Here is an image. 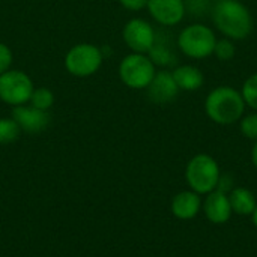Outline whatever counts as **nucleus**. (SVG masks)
<instances>
[{
    "label": "nucleus",
    "instance_id": "nucleus-23",
    "mask_svg": "<svg viewBox=\"0 0 257 257\" xmlns=\"http://www.w3.org/2000/svg\"><path fill=\"white\" fill-rule=\"evenodd\" d=\"M12 65V51L6 44L0 42V75L11 69Z\"/></svg>",
    "mask_w": 257,
    "mask_h": 257
},
{
    "label": "nucleus",
    "instance_id": "nucleus-22",
    "mask_svg": "<svg viewBox=\"0 0 257 257\" xmlns=\"http://www.w3.org/2000/svg\"><path fill=\"white\" fill-rule=\"evenodd\" d=\"M187 12H191L194 15H203L208 11V5L211 0H184Z\"/></svg>",
    "mask_w": 257,
    "mask_h": 257
},
{
    "label": "nucleus",
    "instance_id": "nucleus-20",
    "mask_svg": "<svg viewBox=\"0 0 257 257\" xmlns=\"http://www.w3.org/2000/svg\"><path fill=\"white\" fill-rule=\"evenodd\" d=\"M212 56H215L220 62H230L236 56L235 41H232L229 38H224V36L217 39Z\"/></svg>",
    "mask_w": 257,
    "mask_h": 257
},
{
    "label": "nucleus",
    "instance_id": "nucleus-16",
    "mask_svg": "<svg viewBox=\"0 0 257 257\" xmlns=\"http://www.w3.org/2000/svg\"><path fill=\"white\" fill-rule=\"evenodd\" d=\"M148 56L154 62L155 66H161V68L175 65V62L178 59L176 53L173 50V45L167 41V38L161 39L158 33H157V38H155V44L148 51Z\"/></svg>",
    "mask_w": 257,
    "mask_h": 257
},
{
    "label": "nucleus",
    "instance_id": "nucleus-5",
    "mask_svg": "<svg viewBox=\"0 0 257 257\" xmlns=\"http://www.w3.org/2000/svg\"><path fill=\"white\" fill-rule=\"evenodd\" d=\"M157 74V66L148 54L131 53L120 60L119 77L122 83L134 90L146 89Z\"/></svg>",
    "mask_w": 257,
    "mask_h": 257
},
{
    "label": "nucleus",
    "instance_id": "nucleus-18",
    "mask_svg": "<svg viewBox=\"0 0 257 257\" xmlns=\"http://www.w3.org/2000/svg\"><path fill=\"white\" fill-rule=\"evenodd\" d=\"M241 95H242V99L245 102V105L253 110L257 111V72L251 74L250 77L245 78V81L242 83V87H241Z\"/></svg>",
    "mask_w": 257,
    "mask_h": 257
},
{
    "label": "nucleus",
    "instance_id": "nucleus-10",
    "mask_svg": "<svg viewBox=\"0 0 257 257\" xmlns=\"http://www.w3.org/2000/svg\"><path fill=\"white\" fill-rule=\"evenodd\" d=\"M11 117L18 123L26 134H39L45 131L51 122V116L45 110L35 108L32 105H17L12 108Z\"/></svg>",
    "mask_w": 257,
    "mask_h": 257
},
{
    "label": "nucleus",
    "instance_id": "nucleus-6",
    "mask_svg": "<svg viewBox=\"0 0 257 257\" xmlns=\"http://www.w3.org/2000/svg\"><path fill=\"white\" fill-rule=\"evenodd\" d=\"M104 60L102 50L93 44H77L65 56V68L75 77L93 75Z\"/></svg>",
    "mask_w": 257,
    "mask_h": 257
},
{
    "label": "nucleus",
    "instance_id": "nucleus-9",
    "mask_svg": "<svg viewBox=\"0 0 257 257\" xmlns=\"http://www.w3.org/2000/svg\"><path fill=\"white\" fill-rule=\"evenodd\" d=\"M146 8L151 17L163 27H173L187 15L184 0H148Z\"/></svg>",
    "mask_w": 257,
    "mask_h": 257
},
{
    "label": "nucleus",
    "instance_id": "nucleus-2",
    "mask_svg": "<svg viewBox=\"0 0 257 257\" xmlns=\"http://www.w3.org/2000/svg\"><path fill=\"white\" fill-rule=\"evenodd\" d=\"M203 108L209 120L227 126L241 120L247 105L238 89L232 86H218L206 95Z\"/></svg>",
    "mask_w": 257,
    "mask_h": 257
},
{
    "label": "nucleus",
    "instance_id": "nucleus-7",
    "mask_svg": "<svg viewBox=\"0 0 257 257\" xmlns=\"http://www.w3.org/2000/svg\"><path fill=\"white\" fill-rule=\"evenodd\" d=\"M32 78L18 69H9L0 75V99L9 105H24L33 93Z\"/></svg>",
    "mask_w": 257,
    "mask_h": 257
},
{
    "label": "nucleus",
    "instance_id": "nucleus-14",
    "mask_svg": "<svg viewBox=\"0 0 257 257\" xmlns=\"http://www.w3.org/2000/svg\"><path fill=\"white\" fill-rule=\"evenodd\" d=\"M172 75L179 90L194 92L205 84V75L196 65H179L172 71Z\"/></svg>",
    "mask_w": 257,
    "mask_h": 257
},
{
    "label": "nucleus",
    "instance_id": "nucleus-15",
    "mask_svg": "<svg viewBox=\"0 0 257 257\" xmlns=\"http://www.w3.org/2000/svg\"><path fill=\"white\" fill-rule=\"evenodd\" d=\"M229 200L232 206V212L241 217H251L257 206L256 196L253 191L244 187H236L229 191Z\"/></svg>",
    "mask_w": 257,
    "mask_h": 257
},
{
    "label": "nucleus",
    "instance_id": "nucleus-13",
    "mask_svg": "<svg viewBox=\"0 0 257 257\" xmlns=\"http://www.w3.org/2000/svg\"><path fill=\"white\" fill-rule=\"evenodd\" d=\"M170 209H172V214L178 220H184V221L193 220L202 211V199H200V194L194 193L193 190L181 191V193H178L172 199Z\"/></svg>",
    "mask_w": 257,
    "mask_h": 257
},
{
    "label": "nucleus",
    "instance_id": "nucleus-25",
    "mask_svg": "<svg viewBox=\"0 0 257 257\" xmlns=\"http://www.w3.org/2000/svg\"><path fill=\"white\" fill-rule=\"evenodd\" d=\"M251 163L257 170V142H254L253 148H251Z\"/></svg>",
    "mask_w": 257,
    "mask_h": 257
},
{
    "label": "nucleus",
    "instance_id": "nucleus-17",
    "mask_svg": "<svg viewBox=\"0 0 257 257\" xmlns=\"http://www.w3.org/2000/svg\"><path fill=\"white\" fill-rule=\"evenodd\" d=\"M21 128L12 117L0 119V145H11L21 136Z\"/></svg>",
    "mask_w": 257,
    "mask_h": 257
},
{
    "label": "nucleus",
    "instance_id": "nucleus-3",
    "mask_svg": "<svg viewBox=\"0 0 257 257\" xmlns=\"http://www.w3.org/2000/svg\"><path fill=\"white\" fill-rule=\"evenodd\" d=\"M217 35L211 26L193 23L185 26L176 36L178 50L193 60H203L214 54Z\"/></svg>",
    "mask_w": 257,
    "mask_h": 257
},
{
    "label": "nucleus",
    "instance_id": "nucleus-12",
    "mask_svg": "<svg viewBox=\"0 0 257 257\" xmlns=\"http://www.w3.org/2000/svg\"><path fill=\"white\" fill-rule=\"evenodd\" d=\"M202 211L206 220L212 224H224L232 217V206L229 200V193L221 190H214L206 194L202 202Z\"/></svg>",
    "mask_w": 257,
    "mask_h": 257
},
{
    "label": "nucleus",
    "instance_id": "nucleus-19",
    "mask_svg": "<svg viewBox=\"0 0 257 257\" xmlns=\"http://www.w3.org/2000/svg\"><path fill=\"white\" fill-rule=\"evenodd\" d=\"M29 101L32 107L48 111V108H51L54 104V95L47 87H38V89H33V93Z\"/></svg>",
    "mask_w": 257,
    "mask_h": 257
},
{
    "label": "nucleus",
    "instance_id": "nucleus-21",
    "mask_svg": "<svg viewBox=\"0 0 257 257\" xmlns=\"http://www.w3.org/2000/svg\"><path fill=\"white\" fill-rule=\"evenodd\" d=\"M239 131L245 139L251 142H257V111L247 113L241 117Z\"/></svg>",
    "mask_w": 257,
    "mask_h": 257
},
{
    "label": "nucleus",
    "instance_id": "nucleus-24",
    "mask_svg": "<svg viewBox=\"0 0 257 257\" xmlns=\"http://www.w3.org/2000/svg\"><path fill=\"white\" fill-rule=\"evenodd\" d=\"M119 2L125 9L134 11V12L142 11V9H145L148 6V0H119Z\"/></svg>",
    "mask_w": 257,
    "mask_h": 257
},
{
    "label": "nucleus",
    "instance_id": "nucleus-8",
    "mask_svg": "<svg viewBox=\"0 0 257 257\" xmlns=\"http://www.w3.org/2000/svg\"><path fill=\"white\" fill-rule=\"evenodd\" d=\"M122 38L133 53L148 54V51L155 44L157 30L149 21L143 18H133L125 24Z\"/></svg>",
    "mask_w": 257,
    "mask_h": 257
},
{
    "label": "nucleus",
    "instance_id": "nucleus-1",
    "mask_svg": "<svg viewBox=\"0 0 257 257\" xmlns=\"http://www.w3.org/2000/svg\"><path fill=\"white\" fill-rule=\"evenodd\" d=\"M211 17L215 29L235 42L247 39L254 29L250 9L239 0H218L212 8Z\"/></svg>",
    "mask_w": 257,
    "mask_h": 257
},
{
    "label": "nucleus",
    "instance_id": "nucleus-26",
    "mask_svg": "<svg viewBox=\"0 0 257 257\" xmlns=\"http://www.w3.org/2000/svg\"><path fill=\"white\" fill-rule=\"evenodd\" d=\"M251 220H253V224H254V227L257 229V206H256V209H254V212L251 214Z\"/></svg>",
    "mask_w": 257,
    "mask_h": 257
},
{
    "label": "nucleus",
    "instance_id": "nucleus-11",
    "mask_svg": "<svg viewBox=\"0 0 257 257\" xmlns=\"http://www.w3.org/2000/svg\"><path fill=\"white\" fill-rule=\"evenodd\" d=\"M145 90L148 92L149 101H152L154 104L172 102V101L176 99L178 93L181 92L178 84L175 83L172 71H167V69L157 71V74L152 78L151 84Z\"/></svg>",
    "mask_w": 257,
    "mask_h": 257
},
{
    "label": "nucleus",
    "instance_id": "nucleus-4",
    "mask_svg": "<svg viewBox=\"0 0 257 257\" xmlns=\"http://www.w3.org/2000/svg\"><path fill=\"white\" fill-rule=\"evenodd\" d=\"M221 170L217 160L208 154L194 155L185 167V181L194 193L206 196L218 188Z\"/></svg>",
    "mask_w": 257,
    "mask_h": 257
}]
</instances>
